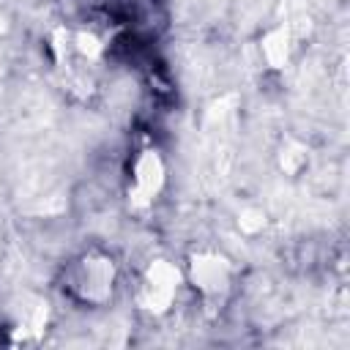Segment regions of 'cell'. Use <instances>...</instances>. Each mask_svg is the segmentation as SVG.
Segmentation results:
<instances>
[{
    "instance_id": "7a4b0ae2",
    "label": "cell",
    "mask_w": 350,
    "mask_h": 350,
    "mask_svg": "<svg viewBox=\"0 0 350 350\" xmlns=\"http://www.w3.org/2000/svg\"><path fill=\"white\" fill-rule=\"evenodd\" d=\"M191 282L202 293V298H219L221 301L230 293L232 268L221 254L205 252V254H197L191 260Z\"/></svg>"
},
{
    "instance_id": "3957f363",
    "label": "cell",
    "mask_w": 350,
    "mask_h": 350,
    "mask_svg": "<svg viewBox=\"0 0 350 350\" xmlns=\"http://www.w3.org/2000/svg\"><path fill=\"white\" fill-rule=\"evenodd\" d=\"M178 293V271L167 260L150 262L139 284V304L150 312H164Z\"/></svg>"
},
{
    "instance_id": "277c9868",
    "label": "cell",
    "mask_w": 350,
    "mask_h": 350,
    "mask_svg": "<svg viewBox=\"0 0 350 350\" xmlns=\"http://www.w3.org/2000/svg\"><path fill=\"white\" fill-rule=\"evenodd\" d=\"M164 186V164L156 150H142L131 164V194L139 202H153Z\"/></svg>"
},
{
    "instance_id": "6da1fadb",
    "label": "cell",
    "mask_w": 350,
    "mask_h": 350,
    "mask_svg": "<svg viewBox=\"0 0 350 350\" xmlns=\"http://www.w3.org/2000/svg\"><path fill=\"white\" fill-rule=\"evenodd\" d=\"M60 287L79 306H107L118 287V265L107 252L88 249L63 268Z\"/></svg>"
}]
</instances>
